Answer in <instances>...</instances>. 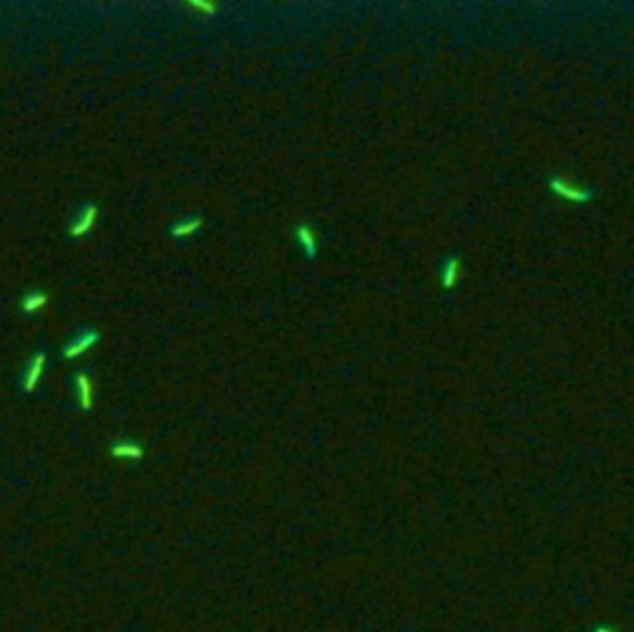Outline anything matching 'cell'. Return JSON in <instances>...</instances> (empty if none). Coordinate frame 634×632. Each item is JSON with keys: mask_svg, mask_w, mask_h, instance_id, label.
<instances>
[{"mask_svg": "<svg viewBox=\"0 0 634 632\" xmlns=\"http://www.w3.org/2000/svg\"><path fill=\"white\" fill-rule=\"evenodd\" d=\"M95 215H97V210L93 208V206H86V208L82 210L80 214L76 215V219L73 221V225H71V236H75V238L84 236L93 227Z\"/></svg>", "mask_w": 634, "mask_h": 632, "instance_id": "3", "label": "cell"}, {"mask_svg": "<svg viewBox=\"0 0 634 632\" xmlns=\"http://www.w3.org/2000/svg\"><path fill=\"white\" fill-rule=\"evenodd\" d=\"M46 304V295L45 293H41V291H34V293H28V295L23 299V308L26 313H35L37 310Z\"/></svg>", "mask_w": 634, "mask_h": 632, "instance_id": "5", "label": "cell"}, {"mask_svg": "<svg viewBox=\"0 0 634 632\" xmlns=\"http://www.w3.org/2000/svg\"><path fill=\"white\" fill-rule=\"evenodd\" d=\"M45 354H35L34 358L30 360L28 367H26V371L23 375V389L26 393H32L37 389L41 382V377H43V369H45Z\"/></svg>", "mask_w": 634, "mask_h": 632, "instance_id": "1", "label": "cell"}, {"mask_svg": "<svg viewBox=\"0 0 634 632\" xmlns=\"http://www.w3.org/2000/svg\"><path fill=\"white\" fill-rule=\"evenodd\" d=\"M76 388H78V397H80L82 408H84V410H89V408H91L93 393H91V384H89L87 377H84V375H78V377H76Z\"/></svg>", "mask_w": 634, "mask_h": 632, "instance_id": "4", "label": "cell"}, {"mask_svg": "<svg viewBox=\"0 0 634 632\" xmlns=\"http://www.w3.org/2000/svg\"><path fill=\"white\" fill-rule=\"evenodd\" d=\"M97 342V334L93 331H84L78 336L73 337L69 342V345L65 347V358H78L80 354H84L89 347H93Z\"/></svg>", "mask_w": 634, "mask_h": 632, "instance_id": "2", "label": "cell"}]
</instances>
